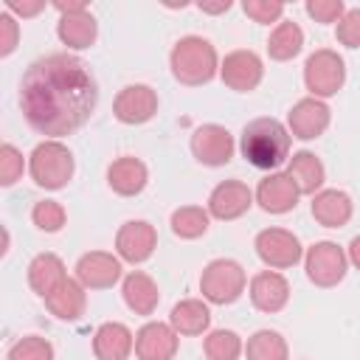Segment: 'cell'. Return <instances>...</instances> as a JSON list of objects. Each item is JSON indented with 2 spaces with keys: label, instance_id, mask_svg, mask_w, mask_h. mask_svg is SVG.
Returning <instances> with one entry per match:
<instances>
[{
  "label": "cell",
  "instance_id": "cell-31",
  "mask_svg": "<svg viewBox=\"0 0 360 360\" xmlns=\"http://www.w3.org/2000/svg\"><path fill=\"white\" fill-rule=\"evenodd\" d=\"M202 352H205L208 360H239L245 346H242V338L233 329H214V332L205 335Z\"/></svg>",
  "mask_w": 360,
  "mask_h": 360
},
{
  "label": "cell",
  "instance_id": "cell-3",
  "mask_svg": "<svg viewBox=\"0 0 360 360\" xmlns=\"http://www.w3.org/2000/svg\"><path fill=\"white\" fill-rule=\"evenodd\" d=\"M169 68H172V76L186 84V87H200V84H208L217 70H219V56H217V48L205 39V37H197V34H188V37H180L169 53Z\"/></svg>",
  "mask_w": 360,
  "mask_h": 360
},
{
  "label": "cell",
  "instance_id": "cell-30",
  "mask_svg": "<svg viewBox=\"0 0 360 360\" xmlns=\"http://www.w3.org/2000/svg\"><path fill=\"white\" fill-rule=\"evenodd\" d=\"M208 222H211V214L208 208H200V205H180L172 211V233L180 236V239H200L205 231H208Z\"/></svg>",
  "mask_w": 360,
  "mask_h": 360
},
{
  "label": "cell",
  "instance_id": "cell-11",
  "mask_svg": "<svg viewBox=\"0 0 360 360\" xmlns=\"http://www.w3.org/2000/svg\"><path fill=\"white\" fill-rule=\"evenodd\" d=\"M155 112H158V93L149 84H127L118 90L112 101V115L127 127L146 124L155 118Z\"/></svg>",
  "mask_w": 360,
  "mask_h": 360
},
{
  "label": "cell",
  "instance_id": "cell-4",
  "mask_svg": "<svg viewBox=\"0 0 360 360\" xmlns=\"http://www.w3.org/2000/svg\"><path fill=\"white\" fill-rule=\"evenodd\" d=\"M76 172L73 152L62 141H42L28 155V174L45 191H59L70 183Z\"/></svg>",
  "mask_w": 360,
  "mask_h": 360
},
{
  "label": "cell",
  "instance_id": "cell-14",
  "mask_svg": "<svg viewBox=\"0 0 360 360\" xmlns=\"http://www.w3.org/2000/svg\"><path fill=\"white\" fill-rule=\"evenodd\" d=\"M253 202H256V197L248 188V183H242V180H222L208 194V214L214 219L231 222V219H239L242 214H248Z\"/></svg>",
  "mask_w": 360,
  "mask_h": 360
},
{
  "label": "cell",
  "instance_id": "cell-19",
  "mask_svg": "<svg viewBox=\"0 0 360 360\" xmlns=\"http://www.w3.org/2000/svg\"><path fill=\"white\" fill-rule=\"evenodd\" d=\"M146 183H149V169L141 158L124 155V158H115L107 166V186L118 197H135L146 188Z\"/></svg>",
  "mask_w": 360,
  "mask_h": 360
},
{
  "label": "cell",
  "instance_id": "cell-25",
  "mask_svg": "<svg viewBox=\"0 0 360 360\" xmlns=\"http://www.w3.org/2000/svg\"><path fill=\"white\" fill-rule=\"evenodd\" d=\"M287 174L292 177V183L298 186L301 194H309L315 197L321 188H323V180H326V169L321 163V158L309 149H301V152H292L290 163H287Z\"/></svg>",
  "mask_w": 360,
  "mask_h": 360
},
{
  "label": "cell",
  "instance_id": "cell-41",
  "mask_svg": "<svg viewBox=\"0 0 360 360\" xmlns=\"http://www.w3.org/2000/svg\"><path fill=\"white\" fill-rule=\"evenodd\" d=\"M53 8L59 11V17L62 14H76V11H87V3H82V0H76V3H53Z\"/></svg>",
  "mask_w": 360,
  "mask_h": 360
},
{
  "label": "cell",
  "instance_id": "cell-39",
  "mask_svg": "<svg viewBox=\"0 0 360 360\" xmlns=\"http://www.w3.org/2000/svg\"><path fill=\"white\" fill-rule=\"evenodd\" d=\"M42 8H45V0H31V3H28V0H22V3H20V0H6V11H8V14H17V17H22V20H25V17H37Z\"/></svg>",
  "mask_w": 360,
  "mask_h": 360
},
{
  "label": "cell",
  "instance_id": "cell-9",
  "mask_svg": "<svg viewBox=\"0 0 360 360\" xmlns=\"http://www.w3.org/2000/svg\"><path fill=\"white\" fill-rule=\"evenodd\" d=\"M219 76H222L225 87H231L236 93H250L264 79V62L256 51L239 48V51H231L219 62Z\"/></svg>",
  "mask_w": 360,
  "mask_h": 360
},
{
  "label": "cell",
  "instance_id": "cell-20",
  "mask_svg": "<svg viewBox=\"0 0 360 360\" xmlns=\"http://www.w3.org/2000/svg\"><path fill=\"white\" fill-rule=\"evenodd\" d=\"M309 211H312V219L318 225H323V228H343L352 219V214H354V202L340 188H321L312 197Z\"/></svg>",
  "mask_w": 360,
  "mask_h": 360
},
{
  "label": "cell",
  "instance_id": "cell-15",
  "mask_svg": "<svg viewBox=\"0 0 360 360\" xmlns=\"http://www.w3.org/2000/svg\"><path fill=\"white\" fill-rule=\"evenodd\" d=\"M73 270L84 290H110L121 281V259L107 250H90L79 256Z\"/></svg>",
  "mask_w": 360,
  "mask_h": 360
},
{
  "label": "cell",
  "instance_id": "cell-36",
  "mask_svg": "<svg viewBox=\"0 0 360 360\" xmlns=\"http://www.w3.org/2000/svg\"><path fill=\"white\" fill-rule=\"evenodd\" d=\"M307 14L321 22V25H329V22H338L343 14H346V3L343 0H307L304 3Z\"/></svg>",
  "mask_w": 360,
  "mask_h": 360
},
{
  "label": "cell",
  "instance_id": "cell-34",
  "mask_svg": "<svg viewBox=\"0 0 360 360\" xmlns=\"http://www.w3.org/2000/svg\"><path fill=\"white\" fill-rule=\"evenodd\" d=\"M25 172V158L14 143L0 146V186H14Z\"/></svg>",
  "mask_w": 360,
  "mask_h": 360
},
{
  "label": "cell",
  "instance_id": "cell-12",
  "mask_svg": "<svg viewBox=\"0 0 360 360\" xmlns=\"http://www.w3.org/2000/svg\"><path fill=\"white\" fill-rule=\"evenodd\" d=\"M329 121H332L329 104L321 101V98H312V96L295 101L292 110L287 112V129L298 141H315V138H321L326 132Z\"/></svg>",
  "mask_w": 360,
  "mask_h": 360
},
{
  "label": "cell",
  "instance_id": "cell-33",
  "mask_svg": "<svg viewBox=\"0 0 360 360\" xmlns=\"http://www.w3.org/2000/svg\"><path fill=\"white\" fill-rule=\"evenodd\" d=\"M6 360H53V346L39 335H25L8 349Z\"/></svg>",
  "mask_w": 360,
  "mask_h": 360
},
{
  "label": "cell",
  "instance_id": "cell-37",
  "mask_svg": "<svg viewBox=\"0 0 360 360\" xmlns=\"http://www.w3.org/2000/svg\"><path fill=\"white\" fill-rule=\"evenodd\" d=\"M335 37L346 48H360V6L357 8H346V14L338 20Z\"/></svg>",
  "mask_w": 360,
  "mask_h": 360
},
{
  "label": "cell",
  "instance_id": "cell-13",
  "mask_svg": "<svg viewBox=\"0 0 360 360\" xmlns=\"http://www.w3.org/2000/svg\"><path fill=\"white\" fill-rule=\"evenodd\" d=\"M155 248H158V231L146 219H129L115 233V250L121 262L141 264L155 253Z\"/></svg>",
  "mask_w": 360,
  "mask_h": 360
},
{
  "label": "cell",
  "instance_id": "cell-2",
  "mask_svg": "<svg viewBox=\"0 0 360 360\" xmlns=\"http://www.w3.org/2000/svg\"><path fill=\"white\" fill-rule=\"evenodd\" d=\"M290 143H292L290 129L278 118L262 115L245 124L239 138V152L250 166L273 172L284 160H290Z\"/></svg>",
  "mask_w": 360,
  "mask_h": 360
},
{
  "label": "cell",
  "instance_id": "cell-40",
  "mask_svg": "<svg viewBox=\"0 0 360 360\" xmlns=\"http://www.w3.org/2000/svg\"><path fill=\"white\" fill-rule=\"evenodd\" d=\"M231 6H233L231 0H217V3H197V8H200L202 14H225Z\"/></svg>",
  "mask_w": 360,
  "mask_h": 360
},
{
  "label": "cell",
  "instance_id": "cell-26",
  "mask_svg": "<svg viewBox=\"0 0 360 360\" xmlns=\"http://www.w3.org/2000/svg\"><path fill=\"white\" fill-rule=\"evenodd\" d=\"M169 323L177 335H186V338H197L202 332H208L211 326V309L205 301L200 298H183L172 307L169 312Z\"/></svg>",
  "mask_w": 360,
  "mask_h": 360
},
{
  "label": "cell",
  "instance_id": "cell-21",
  "mask_svg": "<svg viewBox=\"0 0 360 360\" xmlns=\"http://www.w3.org/2000/svg\"><path fill=\"white\" fill-rule=\"evenodd\" d=\"M135 349V335L129 326L118 321H107L93 335V354L96 360H127Z\"/></svg>",
  "mask_w": 360,
  "mask_h": 360
},
{
  "label": "cell",
  "instance_id": "cell-35",
  "mask_svg": "<svg viewBox=\"0 0 360 360\" xmlns=\"http://www.w3.org/2000/svg\"><path fill=\"white\" fill-rule=\"evenodd\" d=\"M284 8H287V6H284L281 0H245V3H242V11H245L253 22H262V25L281 22Z\"/></svg>",
  "mask_w": 360,
  "mask_h": 360
},
{
  "label": "cell",
  "instance_id": "cell-17",
  "mask_svg": "<svg viewBox=\"0 0 360 360\" xmlns=\"http://www.w3.org/2000/svg\"><path fill=\"white\" fill-rule=\"evenodd\" d=\"M256 202L262 211L267 214H287L298 205V186L292 183V177L287 172H270L264 180H259L256 191H253Z\"/></svg>",
  "mask_w": 360,
  "mask_h": 360
},
{
  "label": "cell",
  "instance_id": "cell-8",
  "mask_svg": "<svg viewBox=\"0 0 360 360\" xmlns=\"http://www.w3.org/2000/svg\"><path fill=\"white\" fill-rule=\"evenodd\" d=\"M256 256L270 267V270H287L292 264L301 262L304 248L298 242V236L287 228H264L256 233Z\"/></svg>",
  "mask_w": 360,
  "mask_h": 360
},
{
  "label": "cell",
  "instance_id": "cell-7",
  "mask_svg": "<svg viewBox=\"0 0 360 360\" xmlns=\"http://www.w3.org/2000/svg\"><path fill=\"white\" fill-rule=\"evenodd\" d=\"M304 270H307V278L315 284V287H338L343 278H346V270H349V256L346 250L338 245V242H315L312 248H307L304 253Z\"/></svg>",
  "mask_w": 360,
  "mask_h": 360
},
{
  "label": "cell",
  "instance_id": "cell-24",
  "mask_svg": "<svg viewBox=\"0 0 360 360\" xmlns=\"http://www.w3.org/2000/svg\"><path fill=\"white\" fill-rule=\"evenodd\" d=\"M56 37L62 45L70 51H84L96 42L98 37V22L90 11H76V14H62L56 22Z\"/></svg>",
  "mask_w": 360,
  "mask_h": 360
},
{
  "label": "cell",
  "instance_id": "cell-32",
  "mask_svg": "<svg viewBox=\"0 0 360 360\" xmlns=\"http://www.w3.org/2000/svg\"><path fill=\"white\" fill-rule=\"evenodd\" d=\"M31 222L45 231V233H59L68 222V214H65V205L56 202V200H39L34 208H31Z\"/></svg>",
  "mask_w": 360,
  "mask_h": 360
},
{
  "label": "cell",
  "instance_id": "cell-23",
  "mask_svg": "<svg viewBox=\"0 0 360 360\" xmlns=\"http://www.w3.org/2000/svg\"><path fill=\"white\" fill-rule=\"evenodd\" d=\"M42 301H45V307H48V312L53 318H59V321H79L84 315V307H87V292H84V287H82L79 278H70L68 276Z\"/></svg>",
  "mask_w": 360,
  "mask_h": 360
},
{
  "label": "cell",
  "instance_id": "cell-28",
  "mask_svg": "<svg viewBox=\"0 0 360 360\" xmlns=\"http://www.w3.org/2000/svg\"><path fill=\"white\" fill-rule=\"evenodd\" d=\"M304 48V31L298 22L292 20H281L273 31H270V39H267V53L273 62H290L301 53Z\"/></svg>",
  "mask_w": 360,
  "mask_h": 360
},
{
  "label": "cell",
  "instance_id": "cell-38",
  "mask_svg": "<svg viewBox=\"0 0 360 360\" xmlns=\"http://www.w3.org/2000/svg\"><path fill=\"white\" fill-rule=\"evenodd\" d=\"M20 42V22L14 20V14L3 11L0 14V56H11L17 51Z\"/></svg>",
  "mask_w": 360,
  "mask_h": 360
},
{
  "label": "cell",
  "instance_id": "cell-1",
  "mask_svg": "<svg viewBox=\"0 0 360 360\" xmlns=\"http://www.w3.org/2000/svg\"><path fill=\"white\" fill-rule=\"evenodd\" d=\"M98 104V84L87 62L73 53H48L34 59L20 79V110L25 124L59 141L82 129Z\"/></svg>",
  "mask_w": 360,
  "mask_h": 360
},
{
  "label": "cell",
  "instance_id": "cell-6",
  "mask_svg": "<svg viewBox=\"0 0 360 360\" xmlns=\"http://www.w3.org/2000/svg\"><path fill=\"white\" fill-rule=\"evenodd\" d=\"M346 82V62L332 48H318L304 62V84L312 98H329L335 96Z\"/></svg>",
  "mask_w": 360,
  "mask_h": 360
},
{
  "label": "cell",
  "instance_id": "cell-27",
  "mask_svg": "<svg viewBox=\"0 0 360 360\" xmlns=\"http://www.w3.org/2000/svg\"><path fill=\"white\" fill-rule=\"evenodd\" d=\"M65 278H68V270H65V262L56 253H37L28 264V287L39 298L51 295Z\"/></svg>",
  "mask_w": 360,
  "mask_h": 360
},
{
  "label": "cell",
  "instance_id": "cell-18",
  "mask_svg": "<svg viewBox=\"0 0 360 360\" xmlns=\"http://www.w3.org/2000/svg\"><path fill=\"white\" fill-rule=\"evenodd\" d=\"M248 295H250V304L259 309V312H281L290 301V281L278 273V270H262L250 278V287H248Z\"/></svg>",
  "mask_w": 360,
  "mask_h": 360
},
{
  "label": "cell",
  "instance_id": "cell-5",
  "mask_svg": "<svg viewBox=\"0 0 360 360\" xmlns=\"http://www.w3.org/2000/svg\"><path fill=\"white\" fill-rule=\"evenodd\" d=\"M245 287H248V276H245L242 264L233 262V259H214L202 267L200 292L208 304L228 307V304L242 298Z\"/></svg>",
  "mask_w": 360,
  "mask_h": 360
},
{
  "label": "cell",
  "instance_id": "cell-42",
  "mask_svg": "<svg viewBox=\"0 0 360 360\" xmlns=\"http://www.w3.org/2000/svg\"><path fill=\"white\" fill-rule=\"evenodd\" d=\"M346 256H349V262L360 270V236H354L352 242H349V250H346Z\"/></svg>",
  "mask_w": 360,
  "mask_h": 360
},
{
  "label": "cell",
  "instance_id": "cell-10",
  "mask_svg": "<svg viewBox=\"0 0 360 360\" xmlns=\"http://www.w3.org/2000/svg\"><path fill=\"white\" fill-rule=\"evenodd\" d=\"M233 149H236L233 135L219 124H202V127H197L191 132V155L202 166L217 169V166L231 163Z\"/></svg>",
  "mask_w": 360,
  "mask_h": 360
},
{
  "label": "cell",
  "instance_id": "cell-29",
  "mask_svg": "<svg viewBox=\"0 0 360 360\" xmlns=\"http://www.w3.org/2000/svg\"><path fill=\"white\" fill-rule=\"evenodd\" d=\"M245 357L248 360H290V349H287V340L276 329H259L248 338Z\"/></svg>",
  "mask_w": 360,
  "mask_h": 360
},
{
  "label": "cell",
  "instance_id": "cell-16",
  "mask_svg": "<svg viewBox=\"0 0 360 360\" xmlns=\"http://www.w3.org/2000/svg\"><path fill=\"white\" fill-rule=\"evenodd\" d=\"M180 346V335L172 323L149 321L135 332V357L138 360H174Z\"/></svg>",
  "mask_w": 360,
  "mask_h": 360
},
{
  "label": "cell",
  "instance_id": "cell-22",
  "mask_svg": "<svg viewBox=\"0 0 360 360\" xmlns=\"http://www.w3.org/2000/svg\"><path fill=\"white\" fill-rule=\"evenodd\" d=\"M121 295L124 304L135 312V315H152L160 304V290L155 284V278L143 270H132L124 276L121 281Z\"/></svg>",
  "mask_w": 360,
  "mask_h": 360
}]
</instances>
